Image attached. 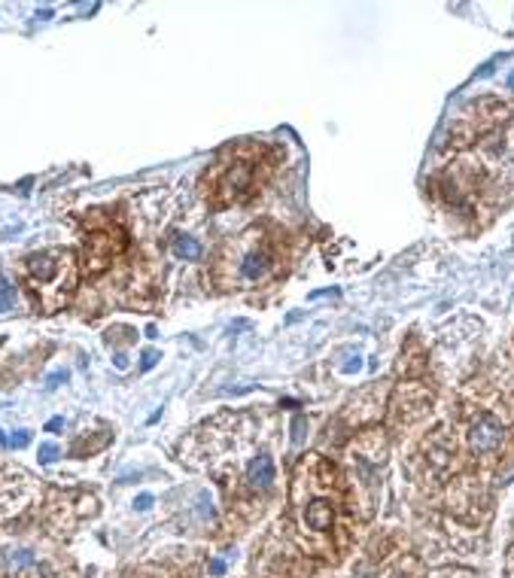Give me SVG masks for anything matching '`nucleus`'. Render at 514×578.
<instances>
[{"instance_id": "nucleus-1", "label": "nucleus", "mask_w": 514, "mask_h": 578, "mask_svg": "<svg viewBox=\"0 0 514 578\" xmlns=\"http://www.w3.org/2000/svg\"><path fill=\"white\" fill-rule=\"evenodd\" d=\"M27 274L37 292L52 289V283H64V274L70 277V253L67 250H46L34 253L27 259Z\"/></svg>"}, {"instance_id": "nucleus-2", "label": "nucleus", "mask_w": 514, "mask_h": 578, "mask_svg": "<svg viewBox=\"0 0 514 578\" xmlns=\"http://www.w3.org/2000/svg\"><path fill=\"white\" fill-rule=\"evenodd\" d=\"M122 247H125L122 235H91L86 241V262H88V268L91 271L104 268V265L113 259Z\"/></svg>"}, {"instance_id": "nucleus-3", "label": "nucleus", "mask_w": 514, "mask_h": 578, "mask_svg": "<svg viewBox=\"0 0 514 578\" xmlns=\"http://www.w3.org/2000/svg\"><path fill=\"white\" fill-rule=\"evenodd\" d=\"M469 442L478 454H490L496 451L499 442H502V423L493 414H481L478 420L472 423V433H469Z\"/></svg>"}, {"instance_id": "nucleus-4", "label": "nucleus", "mask_w": 514, "mask_h": 578, "mask_svg": "<svg viewBox=\"0 0 514 578\" xmlns=\"http://www.w3.org/2000/svg\"><path fill=\"white\" fill-rule=\"evenodd\" d=\"M274 481V463H271V457H253V463L246 466V484H250L253 490H265L268 484Z\"/></svg>"}, {"instance_id": "nucleus-5", "label": "nucleus", "mask_w": 514, "mask_h": 578, "mask_svg": "<svg viewBox=\"0 0 514 578\" xmlns=\"http://www.w3.org/2000/svg\"><path fill=\"white\" fill-rule=\"evenodd\" d=\"M268 268H271V256L262 253V250H253V253L244 256V262H241V268L237 271H241L244 280H259V277L268 274Z\"/></svg>"}, {"instance_id": "nucleus-6", "label": "nucleus", "mask_w": 514, "mask_h": 578, "mask_svg": "<svg viewBox=\"0 0 514 578\" xmlns=\"http://www.w3.org/2000/svg\"><path fill=\"white\" fill-rule=\"evenodd\" d=\"M308 527L310 530H329L332 527V506L323 502V499L310 502L308 506Z\"/></svg>"}, {"instance_id": "nucleus-7", "label": "nucleus", "mask_w": 514, "mask_h": 578, "mask_svg": "<svg viewBox=\"0 0 514 578\" xmlns=\"http://www.w3.org/2000/svg\"><path fill=\"white\" fill-rule=\"evenodd\" d=\"M173 256H180V259H198L201 244L195 237H177V241H173Z\"/></svg>"}, {"instance_id": "nucleus-8", "label": "nucleus", "mask_w": 514, "mask_h": 578, "mask_svg": "<svg viewBox=\"0 0 514 578\" xmlns=\"http://www.w3.org/2000/svg\"><path fill=\"white\" fill-rule=\"evenodd\" d=\"M15 305V287L6 277H0V314Z\"/></svg>"}, {"instance_id": "nucleus-9", "label": "nucleus", "mask_w": 514, "mask_h": 578, "mask_svg": "<svg viewBox=\"0 0 514 578\" xmlns=\"http://www.w3.org/2000/svg\"><path fill=\"white\" fill-rule=\"evenodd\" d=\"M6 560H9V566H25V563H34V554L31 551H13Z\"/></svg>"}, {"instance_id": "nucleus-10", "label": "nucleus", "mask_w": 514, "mask_h": 578, "mask_svg": "<svg viewBox=\"0 0 514 578\" xmlns=\"http://www.w3.org/2000/svg\"><path fill=\"white\" fill-rule=\"evenodd\" d=\"M55 457H58V447H55V445H43V447H40V463H43V466L55 463Z\"/></svg>"}, {"instance_id": "nucleus-11", "label": "nucleus", "mask_w": 514, "mask_h": 578, "mask_svg": "<svg viewBox=\"0 0 514 578\" xmlns=\"http://www.w3.org/2000/svg\"><path fill=\"white\" fill-rule=\"evenodd\" d=\"M61 381H67V372H55V374H49V378H46V387L55 390Z\"/></svg>"}, {"instance_id": "nucleus-12", "label": "nucleus", "mask_w": 514, "mask_h": 578, "mask_svg": "<svg viewBox=\"0 0 514 578\" xmlns=\"http://www.w3.org/2000/svg\"><path fill=\"white\" fill-rule=\"evenodd\" d=\"M27 442H31V435H27L25 429H22V433H18V435H13V438H9V445H13V447H25Z\"/></svg>"}, {"instance_id": "nucleus-13", "label": "nucleus", "mask_w": 514, "mask_h": 578, "mask_svg": "<svg viewBox=\"0 0 514 578\" xmlns=\"http://www.w3.org/2000/svg\"><path fill=\"white\" fill-rule=\"evenodd\" d=\"M134 506L140 508V511H146V508L152 506V497H150V493H143V497H137V499H134Z\"/></svg>"}, {"instance_id": "nucleus-14", "label": "nucleus", "mask_w": 514, "mask_h": 578, "mask_svg": "<svg viewBox=\"0 0 514 578\" xmlns=\"http://www.w3.org/2000/svg\"><path fill=\"white\" fill-rule=\"evenodd\" d=\"M155 360H159V353H155V350H146V353H143V369H152Z\"/></svg>"}, {"instance_id": "nucleus-15", "label": "nucleus", "mask_w": 514, "mask_h": 578, "mask_svg": "<svg viewBox=\"0 0 514 578\" xmlns=\"http://www.w3.org/2000/svg\"><path fill=\"white\" fill-rule=\"evenodd\" d=\"M210 572H213V575H223V572H225V563H223V560H213V563H210Z\"/></svg>"}, {"instance_id": "nucleus-16", "label": "nucleus", "mask_w": 514, "mask_h": 578, "mask_svg": "<svg viewBox=\"0 0 514 578\" xmlns=\"http://www.w3.org/2000/svg\"><path fill=\"white\" fill-rule=\"evenodd\" d=\"M61 426H64V420H61V417H52V420H49V426H46V429H49V433H55V429H61Z\"/></svg>"}]
</instances>
